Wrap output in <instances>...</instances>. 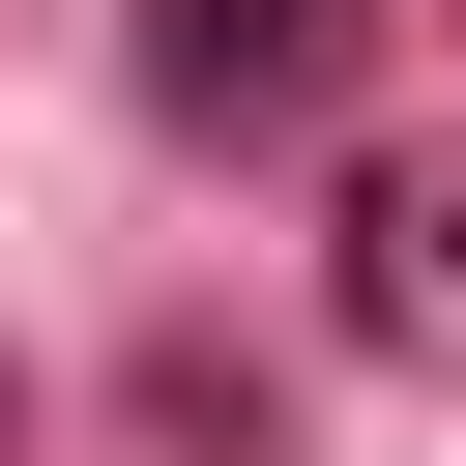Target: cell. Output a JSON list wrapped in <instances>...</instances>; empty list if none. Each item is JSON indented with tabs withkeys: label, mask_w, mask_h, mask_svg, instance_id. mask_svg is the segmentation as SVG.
Returning a JSON list of instances; mask_svg holds the SVG:
<instances>
[{
	"label": "cell",
	"mask_w": 466,
	"mask_h": 466,
	"mask_svg": "<svg viewBox=\"0 0 466 466\" xmlns=\"http://www.w3.org/2000/svg\"><path fill=\"white\" fill-rule=\"evenodd\" d=\"M350 87V0H146V116L175 146H291Z\"/></svg>",
	"instance_id": "obj_1"
},
{
	"label": "cell",
	"mask_w": 466,
	"mask_h": 466,
	"mask_svg": "<svg viewBox=\"0 0 466 466\" xmlns=\"http://www.w3.org/2000/svg\"><path fill=\"white\" fill-rule=\"evenodd\" d=\"M350 320H408V350H437V320H466V204H379V262H350Z\"/></svg>",
	"instance_id": "obj_2"
},
{
	"label": "cell",
	"mask_w": 466,
	"mask_h": 466,
	"mask_svg": "<svg viewBox=\"0 0 466 466\" xmlns=\"http://www.w3.org/2000/svg\"><path fill=\"white\" fill-rule=\"evenodd\" d=\"M0 466H29V379H0Z\"/></svg>",
	"instance_id": "obj_3"
}]
</instances>
